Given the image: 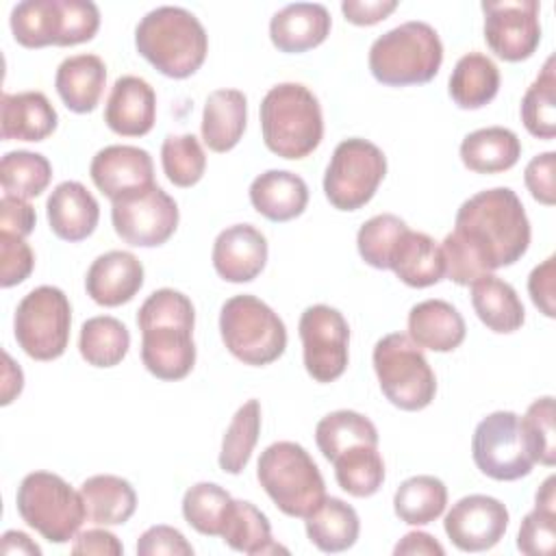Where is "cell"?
I'll list each match as a JSON object with an SVG mask.
<instances>
[{"label":"cell","instance_id":"9","mask_svg":"<svg viewBox=\"0 0 556 556\" xmlns=\"http://www.w3.org/2000/svg\"><path fill=\"white\" fill-rule=\"evenodd\" d=\"M15 504L22 521L50 543L72 541L87 519L80 491H74L61 476L50 471L24 476Z\"/></svg>","mask_w":556,"mask_h":556},{"label":"cell","instance_id":"35","mask_svg":"<svg viewBox=\"0 0 556 556\" xmlns=\"http://www.w3.org/2000/svg\"><path fill=\"white\" fill-rule=\"evenodd\" d=\"M219 536L224 539L226 545L243 554H252V556L276 554V552L287 554V549L271 539L269 519L252 502H245V500L232 502Z\"/></svg>","mask_w":556,"mask_h":556},{"label":"cell","instance_id":"43","mask_svg":"<svg viewBox=\"0 0 556 556\" xmlns=\"http://www.w3.org/2000/svg\"><path fill=\"white\" fill-rule=\"evenodd\" d=\"M232 502L230 493L219 484L198 482L185 491L182 517L200 534L219 536Z\"/></svg>","mask_w":556,"mask_h":556},{"label":"cell","instance_id":"58","mask_svg":"<svg viewBox=\"0 0 556 556\" xmlns=\"http://www.w3.org/2000/svg\"><path fill=\"white\" fill-rule=\"evenodd\" d=\"M534 506L556 513V478L554 476L545 478V482L539 486L534 495Z\"/></svg>","mask_w":556,"mask_h":556},{"label":"cell","instance_id":"25","mask_svg":"<svg viewBox=\"0 0 556 556\" xmlns=\"http://www.w3.org/2000/svg\"><path fill=\"white\" fill-rule=\"evenodd\" d=\"M467 334V326L456 306L445 300H424L408 313V337L421 350L452 352Z\"/></svg>","mask_w":556,"mask_h":556},{"label":"cell","instance_id":"33","mask_svg":"<svg viewBox=\"0 0 556 556\" xmlns=\"http://www.w3.org/2000/svg\"><path fill=\"white\" fill-rule=\"evenodd\" d=\"M304 519L308 541L326 554L350 549L361 532L356 510L339 497H324Z\"/></svg>","mask_w":556,"mask_h":556},{"label":"cell","instance_id":"17","mask_svg":"<svg viewBox=\"0 0 556 556\" xmlns=\"http://www.w3.org/2000/svg\"><path fill=\"white\" fill-rule=\"evenodd\" d=\"M447 539L460 552H484L500 543L508 528V508L491 495H465L445 515Z\"/></svg>","mask_w":556,"mask_h":556},{"label":"cell","instance_id":"45","mask_svg":"<svg viewBox=\"0 0 556 556\" xmlns=\"http://www.w3.org/2000/svg\"><path fill=\"white\" fill-rule=\"evenodd\" d=\"M161 165L176 187H193L206 169V154L195 135H167L161 146Z\"/></svg>","mask_w":556,"mask_h":556},{"label":"cell","instance_id":"46","mask_svg":"<svg viewBox=\"0 0 556 556\" xmlns=\"http://www.w3.org/2000/svg\"><path fill=\"white\" fill-rule=\"evenodd\" d=\"M521 434L528 454L534 463L552 467L556 463V428H554V397L534 400L526 415L519 417Z\"/></svg>","mask_w":556,"mask_h":556},{"label":"cell","instance_id":"29","mask_svg":"<svg viewBox=\"0 0 556 556\" xmlns=\"http://www.w3.org/2000/svg\"><path fill=\"white\" fill-rule=\"evenodd\" d=\"M389 269L408 287H432L445 276L441 245L430 235L408 228L393 252Z\"/></svg>","mask_w":556,"mask_h":556},{"label":"cell","instance_id":"27","mask_svg":"<svg viewBox=\"0 0 556 556\" xmlns=\"http://www.w3.org/2000/svg\"><path fill=\"white\" fill-rule=\"evenodd\" d=\"M104 85L106 65L98 54H74L56 67V93L74 113H91L102 98Z\"/></svg>","mask_w":556,"mask_h":556},{"label":"cell","instance_id":"42","mask_svg":"<svg viewBox=\"0 0 556 556\" xmlns=\"http://www.w3.org/2000/svg\"><path fill=\"white\" fill-rule=\"evenodd\" d=\"M521 122L532 137L554 139L556 135V70L554 56H549L536 76V80L526 89L521 100Z\"/></svg>","mask_w":556,"mask_h":556},{"label":"cell","instance_id":"52","mask_svg":"<svg viewBox=\"0 0 556 556\" xmlns=\"http://www.w3.org/2000/svg\"><path fill=\"white\" fill-rule=\"evenodd\" d=\"M37 224L35 208L15 195H2L0 200V232L13 237H28Z\"/></svg>","mask_w":556,"mask_h":556},{"label":"cell","instance_id":"20","mask_svg":"<svg viewBox=\"0 0 556 556\" xmlns=\"http://www.w3.org/2000/svg\"><path fill=\"white\" fill-rule=\"evenodd\" d=\"M156 119V93L148 80L126 74L119 76L104 104L106 126L122 137H143Z\"/></svg>","mask_w":556,"mask_h":556},{"label":"cell","instance_id":"21","mask_svg":"<svg viewBox=\"0 0 556 556\" xmlns=\"http://www.w3.org/2000/svg\"><path fill=\"white\" fill-rule=\"evenodd\" d=\"M143 287L141 261L124 250L100 254L87 269V295L100 306H119L130 302Z\"/></svg>","mask_w":556,"mask_h":556},{"label":"cell","instance_id":"11","mask_svg":"<svg viewBox=\"0 0 556 556\" xmlns=\"http://www.w3.org/2000/svg\"><path fill=\"white\" fill-rule=\"evenodd\" d=\"M72 306L67 295L52 285L28 291L13 317L17 345L35 361L59 358L70 343Z\"/></svg>","mask_w":556,"mask_h":556},{"label":"cell","instance_id":"50","mask_svg":"<svg viewBox=\"0 0 556 556\" xmlns=\"http://www.w3.org/2000/svg\"><path fill=\"white\" fill-rule=\"evenodd\" d=\"M554 167H556V152H541L526 165V172H523V182L530 195L545 206H552L556 202Z\"/></svg>","mask_w":556,"mask_h":556},{"label":"cell","instance_id":"2","mask_svg":"<svg viewBox=\"0 0 556 556\" xmlns=\"http://www.w3.org/2000/svg\"><path fill=\"white\" fill-rule=\"evenodd\" d=\"M141 361L159 380H180L195 365V308L176 289H156L139 306Z\"/></svg>","mask_w":556,"mask_h":556},{"label":"cell","instance_id":"54","mask_svg":"<svg viewBox=\"0 0 556 556\" xmlns=\"http://www.w3.org/2000/svg\"><path fill=\"white\" fill-rule=\"evenodd\" d=\"M72 554H96V556H119L124 554V545L119 539L102 528H91L74 536Z\"/></svg>","mask_w":556,"mask_h":556},{"label":"cell","instance_id":"55","mask_svg":"<svg viewBox=\"0 0 556 556\" xmlns=\"http://www.w3.org/2000/svg\"><path fill=\"white\" fill-rule=\"evenodd\" d=\"M395 556H443V545L428 532H408L400 539V543L393 547Z\"/></svg>","mask_w":556,"mask_h":556},{"label":"cell","instance_id":"53","mask_svg":"<svg viewBox=\"0 0 556 556\" xmlns=\"http://www.w3.org/2000/svg\"><path fill=\"white\" fill-rule=\"evenodd\" d=\"M397 9V0H345L341 11L348 22L356 26H374Z\"/></svg>","mask_w":556,"mask_h":556},{"label":"cell","instance_id":"16","mask_svg":"<svg viewBox=\"0 0 556 556\" xmlns=\"http://www.w3.org/2000/svg\"><path fill=\"white\" fill-rule=\"evenodd\" d=\"M536 0L482 2L484 41L495 56L517 63L534 54L541 41Z\"/></svg>","mask_w":556,"mask_h":556},{"label":"cell","instance_id":"32","mask_svg":"<svg viewBox=\"0 0 556 556\" xmlns=\"http://www.w3.org/2000/svg\"><path fill=\"white\" fill-rule=\"evenodd\" d=\"M87 519L96 526L126 523L137 508L132 484L113 473H98L80 484Z\"/></svg>","mask_w":556,"mask_h":556},{"label":"cell","instance_id":"4","mask_svg":"<svg viewBox=\"0 0 556 556\" xmlns=\"http://www.w3.org/2000/svg\"><path fill=\"white\" fill-rule=\"evenodd\" d=\"M258 113L265 146L282 159H304L321 143L324 117L319 100L300 83L271 87Z\"/></svg>","mask_w":556,"mask_h":556},{"label":"cell","instance_id":"7","mask_svg":"<svg viewBox=\"0 0 556 556\" xmlns=\"http://www.w3.org/2000/svg\"><path fill=\"white\" fill-rule=\"evenodd\" d=\"M9 24L24 48L76 46L96 37L100 11L89 0H24L13 7Z\"/></svg>","mask_w":556,"mask_h":556},{"label":"cell","instance_id":"47","mask_svg":"<svg viewBox=\"0 0 556 556\" xmlns=\"http://www.w3.org/2000/svg\"><path fill=\"white\" fill-rule=\"evenodd\" d=\"M556 545V513L534 506L519 526L517 549L528 556H549Z\"/></svg>","mask_w":556,"mask_h":556},{"label":"cell","instance_id":"40","mask_svg":"<svg viewBox=\"0 0 556 556\" xmlns=\"http://www.w3.org/2000/svg\"><path fill=\"white\" fill-rule=\"evenodd\" d=\"M52 180V165L39 152L13 150L0 161V182L4 195H15L22 200L37 198L46 191Z\"/></svg>","mask_w":556,"mask_h":556},{"label":"cell","instance_id":"39","mask_svg":"<svg viewBox=\"0 0 556 556\" xmlns=\"http://www.w3.org/2000/svg\"><path fill=\"white\" fill-rule=\"evenodd\" d=\"M332 465L339 486L354 497H369L378 493L384 482V460L374 445L348 447Z\"/></svg>","mask_w":556,"mask_h":556},{"label":"cell","instance_id":"3","mask_svg":"<svg viewBox=\"0 0 556 556\" xmlns=\"http://www.w3.org/2000/svg\"><path fill=\"white\" fill-rule=\"evenodd\" d=\"M137 52L163 76L187 78L195 74L208 52L202 22L182 7H156L135 28Z\"/></svg>","mask_w":556,"mask_h":556},{"label":"cell","instance_id":"14","mask_svg":"<svg viewBox=\"0 0 556 556\" xmlns=\"http://www.w3.org/2000/svg\"><path fill=\"white\" fill-rule=\"evenodd\" d=\"M178 204L159 185L132 191L113 200L111 222L128 245L156 248L163 245L178 226Z\"/></svg>","mask_w":556,"mask_h":556},{"label":"cell","instance_id":"31","mask_svg":"<svg viewBox=\"0 0 556 556\" xmlns=\"http://www.w3.org/2000/svg\"><path fill=\"white\" fill-rule=\"evenodd\" d=\"M471 306L478 319L500 334L515 332L526 321V311L517 291L493 274L480 276L471 282Z\"/></svg>","mask_w":556,"mask_h":556},{"label":"cell","instance_id":"48","mask_svg":"<svg viewBox=\"0 0 556 556\" xmlns=\"http://www.w3.org/2000/svg\"><path fill=\"white\" fill-rule=\"evenodd\" d=\"M0 285L4 289L24 282L35 267V254L30 245L22 237L7 232H0Z\"/></svg>","mask_w":556,"mask_h":556},{"label":"cell","instance_id":"6","mask_svg":"<svg viewBox=\"0 0 556 556\" xmlns=\"http://www.w3.org/2000/svg\"><path fill=\"white\" fill-rule=\"evenodd\" d=\"M256 478L269 500L289 517H306L326 497V484L313 456L293 441L267 445L256 465Z\"/></svg>","mask_w":556,"mask_h":556},{"label":"cell","instance_id":"22","mask_svg":"<svg viewBox=\"0 0 556 556\" xmlns=\"http://www.w3.org/2000/svg\"><path fill=\"white\" fill-rule=\"evenodd\" d=\"M46 213L50 230L59 239L76 243L93 235L100 219V204L85 185L65 180L52 189Z\"/></svg>","mask_w":556,"mask_h":556},{"label":"cell","instance_id":"28","mask_svg":"<svg viewBox=\"0 0 556 556\" xmlns=\"http://www.w3.org/2000/svg\"><path fill=\"white\" fill-rule=\"evenodd\" d=\"M248 100L239 89H215L208 93L202 113V139L213 152L232 150L243 137Z\"/></svg>","mask_w":556,"mask_h":556},{"label":"cell","instance_id":"36","mask_svg":"<svg viewBox=\"0 0 556 556\" xmlns=\"http://www.w3.org/2000/svg\"><path fill=\"white\" fill-rule=\"evenodd\" d=\"M315 443L326 460H334L343 450L354 445L378 447V430L365 415L356 410H334L315 426Z\"/></svg>","mask_w":556,"mask_h":556},{"label":"cell","instance_id":"37","mask_svg":"<svg viewBox=\"0 0 556 556\" xmlns=\"http://www.w3.org/2000/svg\"><path fill=\"white\" fill-rule=\"evenodd\" d=\"M447 504V486L434 476L406 478L395 495L393 510L408 526H426L439 519Z\"/></svg>","mask_w":556,"mask_h":556},{"label":"cell","instance_id":"15","mask_svg":"<svg viewBox=\"0 0 556 556\" xmlns=\"http://www.w3.org/2000/svg\"><path fill=\"white\" fill-rule=\"evenodd\" d=\"M304 367L317 382H332L343 376L350 358V326L345 317L328 306H308L298 324Z\"/></svg>","mask_w":556,"mask_h":556},{"label":"cell","instance_id":"30","mask_svg":"<svg viewBox=\"0 0 556 556\" xmlns=\"http://www.w3.org/2000/svg\"><path fill=\"white\" fill-rule=\"evenodd\" d=\"M521 156L519 137L504 126H486L469 132L460 141V161L476 174H500L510 169Z\"/></svg>","mask_w":556,"mask_h":556},{"label":"cell","instance_id":"44","mask_svg":"<svg viewBox=\"0 0 556 556\" xmlns=\"http://www.w3.org/2000/svg\"><path fill=\"white\" fill-rule=\"evenodd\" d=\"M406 230L408 226L404 224V219L393 213L374 215L361 226L356 235V248L361 258L376 269H389L393 252Z\"/></svg>","mask_w":556,"mask_h":556},{"label":"cell","instance_id":"57","mask_svg":"<svg viewBox=\"0 0 556 556\" xmlns=\"http://www.w3.org/2000/svg\"><path fill=\"white\" fill-rule=\"evenodd\" d=\"M24 387L22 369L11 361V356L4 352V384H2V404H11L15 395H20Z\"/></svg>","mask_w":556,"mask_h":556},{"label":"cell","instance_id":"24","mask_svg":"<svg viewBox=\"0 0 556 556\" xmlns=\"http://www.w3.org/2000/svg\"><path fill=\"white\" fill-rule=\"evenodd\" d=\"M59 115L41 91L2 93L0 135L4 141H43L56 130Z\"/></svg>","mask_w":556,"mask_h":556},{"label":"cell","instance_id":"1","mask_svg":"<svg viewBox=\"0 0 556 556\" xmlns=\"http://www.w3.org/2000/svg\"><path fill=\"white\" fill-rule=\"evenodd\" d=\"M530 245V222L508 187L478 191L460 204L454 230L443 239L445 276L469 287L480 276L517 263Z\"/></svg>","mask_w":556,"mask_h":556},{"label":"cell","instance_id":"13","mask_svg":"<svg viewBox=\"0 0 556 556\" xmlns=\"http://www.w3.org/2000/svg\"><path fill=\"white\" fill-rule=\"evenodd\" d=\"M471 456L484 476L500 482L519 480L534 467L521 434L519 415L513 410H495L476 426Z\"/></svg>","mask_w":556,"mask_h":556},{"label":"cell","instance_id":"12","mask_svg":"<svg viewBox=\"0 0 556 556\" xmlns=\"http://www.w3.org/2000/svg\"><path fill=\"white\" fill-rule=\"evenodd\" d=\"M387 174L384 152L361 137L343 139L326 167L324 193L339 211H358L378 191Z\"/></svg>","mask_w":556,"mask_h":556},{"label":"cell","instance_id":"26","mask_svg":"<svg viewBox=\"0 0 556 556\" xmlns=\"http://www.w3.org/2000/svg\"><path fill=\"white\" fill-rule=\"evenodd\" d=\"M250 202L269 222H289L304 213L308 187L304 178L287 169H267L250 185Z\"/></svg>","mask_w":556,"mask_h":556},{"label":"cell","instance_id":"34","mask_svg":"<svg viewBox=\"0 0 556 556\" xmlns=\"http://www.w3.org/2000/svg\"><path fill=\"white\" fill-rule=\"evenodd\" d=\"M447 89L460 109H482L500 91V70L486 54L467 52L456 61Z\"/></svg>","mask_w":556,"mask_h":556},{"label":"cell","instance_id":"41","mask_svg":"<svg viewBox=\"0 0 556 556\" xmlns=\"http://www.w3.org/2000/svg\"><path fill=\"white\" fill-rule=\"evenodd\" d=\"M261 434V404L248 400L230 419L219 450V469L226 473H241L254 452Z\"/></svg>","mask_w":556,"mask_h":556},{"label":"cell","instance_id":"19","mask_svg":"<svg viewBox=\"0 0 556 556\" xmlns=\"http://www.w3.org/2000/svg\"><path fill=\"white\" fill-rule=\"evenodd\" d=\"M213 267L228 282L254 280L267 263V239L252 224L224 228L213 243Z\"/></svg>","mask_w":556,"mask_h":556},{"label":"cell","instance_id":"8","mask_svg":"<svg viewBox=\"0 0 556 556\" xmlns=\"http://www.w3.org/2000/svg\"><path fill=\"white\" fill-rule=\"evenodd\" d=\"M226 350L241 363L263 367L278 361L287 348V328L278 313L256 295H232L219 313Z\"/></svg>","mask_w":556,"mask_h":556},{"label":"cell","instance_id":"38","mask_svg":"<svg viewBox=\"0 0 556 556\" xmlns=\"http://www.w3.org/2000/svg\"><path fill=\"white\" fill-rule=\"evenodd\" d=\"M130 348L128 328L111 315L89 317L80 326L78 350L80 356L93 367H115L124 361Z\"/></svg>","mask_w":556,"mask_h":556},{"label":"cell","instance_id":"56","mask_svg":"<svg viewBox=\"0 0 556 556\" xmlns=\"http://www.w3.org/2000/svg\"><path fill=\"white\" fill-rule=\"evenodd\" d=\"M0 552L2 554H33V556H39L41 547L37 543H33L28 534H24L20 530H7L2 534Z\"/></svg>","mask_w":556,"mask_h":556},{"label":"cell","instance_id":"5","mask_svg":"<svg viewBox=\"0 0 556 556\" xmlns=\"http://www.w3.org/2000/svg\"><path fill=\"white\" fill-rule=\"evenodd\" d=\"M443 63L439 33L419 20L380 35L369 48L371 76L389 87L430 83Z\"/></svg>","mask_w":556,"mask_h":556},{"label":"cell","instance_id":"10","mask_svg":"<svg viewBox=\"0 0 556 556\" xmlns=\"http://www.w3.org/2000/svg\"><path fill=\"white\" fill-rule=\"evenodd\" d=\"M374 371L382 395L402 410L426 408L437 393V378L421 348L402 332L384 334L374 345Z\"/></svg>","mask_w":556,"mask_h":556},{"label":"cell","instance_id":"49","mask_svg":"<svg viewBox=\"0 0 556 556\" xmlns=\"http://www.w3.org/2000/svg\"><path fill=\"white\" fill-rule=\"evenodd\" d=\"M137 554L139 556H159V554H169V556H191L193 547L185 539V534L172 526L159 523L148 528L139 541H137Z\"/></svg>","mask_w":556,"mask_h":556},{"label":"cell","instance_id":"23","mask_svg":"<svg viewBox=\"0 0 556 556\" xmlns=\"http://www.w3.org/2000/svg\"><path fill=\"white\" fill-rule=\"evenodd\" d=\"M330 13L317 2L287 4L269 20V39L280 52H306L330 35Z\"/></svg>","mask_w":556,"mask_h":556},{"label":"cell","instance_id":"51","mask_svg":"<svg viewBox=\"0 0 556 556\" xmlns=\"http://www.w3.org/2000/svg\"><path fill=\"white\" fill-rule=\"evenodd\" d=\"M556 258L547 256L541 265H536L528 276V293L534 302V306L545 315L554 317V293H556Z\"/></svg>","mask_w":556,"mask_h":556},{"label":"cell","instance_id":"18","mask_svg":"<svg viewBox=\"0 0 556 556\" xmlns=\"http://www.w3.org/2000/svg\"><path fill=\"white\" fill-rule=\"evenodd\" d=\"M89 176L111 202L154 185V163L148 150L137 146H106L96 152Z\"/></svg>","mask_w":556,"mask_h":556}]
</instances>
